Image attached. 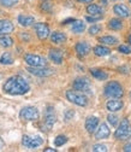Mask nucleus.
Listing matches in <instances>:
<instances>
[{"mask_svg":"<svg viewBox=\"0 0 131 152\" xmlns=\"http://www.w3.org/2000/svg\"><path fill=\"white\" fill-rule=\"evenodd\" d=\"M75 50H76V53L78 54V57H85L90 53L91 47L87 41H80L75 46Z\"/></svg>","mask_w":131,"mask_h":152,"instance_id":"15","label":"nucleus"},{"mask_svg":"<svg viewBox=\"0 0 131 152\" xmlns=\"http://www.w3.org/2000/svg\"><path fill=\"white\" fill-rule=\"evenodd\" d=\"M111 99V98H109ZM124 107V103L120 100V98H113L106 103V109L109 111V112H117V111H120Z\"/></svg>","mask_w":131,"mask_h":152,"instance_id":"13","label":"nucleus"},{"mask_svg":"<svg viewBox=\"0 0 131 152\" xmlns=\"http://www.w3.org/2000/svg\"><path fill=\"white\" fill-rule=\"evenodd\" d=\"M73 115H75V112H73L72 110H69V111H66V113H65V121H69V120H71V118L73 117Z\"/></svg>","mask_w":131,"mask_h":152,"instance_id":"36","label":"nucleus"},{"mask_svg":"<svg viewBox=\"0 0 131 152\" xmlns=\"http://www.w3.org/2000/svg\"><path fill=\"white\" fill-rule=\"evenodd\" d=\"M43 120H45L43 121L45 127L47 129H52L55 121H57V115H55V110L53 106H47V109L45 111V118Z\"/></svg>","mask_w":131,"mask_h":152,"instance_id":"9","label":"nucleus"},{"mask_svg":"<svg viewBox=\"0 0 131 152\" xmlns=\"http://www.w3.org/2000/svg\"><path fill=\"white\" fill-rule=\"evenodd\" d=\"M90 74L93 77H95L96 80H100V81H105L108 79V74L101 69H90Z\"/></svg>","mask_w":131,"mask_h":152,"instance_id":"25","label":"nucleus"},{"mask_svg":"<svg viewBox=\"0 0 131 152\" xmlns=\"http://www.w3.org/2000/svg\"><path fill=\"white\" fill-rule=\"evenodd\" d=\"M113 12L120 18H129L131 16V12H130L129 7L124 4H116L113 6Z\"/></svg>","mask_w":131,"mask_h":152,"instance_id":"16","label":"nucleus"},{"mask_svg":"<svg viewBox=\"0 0 131 152\" xmlns=\"http://www.w3.org/2000/svg\"><path fill=\"white\" fill-rule=\"evenodd\" d=\"M93 52H94L95 56L98 57H107L111 54V50L106 46H102V45H98L93 48Z\"/></svg>","mask_w":131,"mask_h":152,"instance_id":"23","label":"nucleus"},{"mask_svg":"<svg viewBox=\"0 0 131 152\" xmlns=\"http://www.w3.org/2000/svg\"><path fill=\"white\" fill-rule=\"evenodd\" d=\"M100 4H102V5H107V1H106V0H101Z\"/></svg>","mask_w":131,"mask_h":152,"instance_id":"42","label":"nucleus"},{"mask_svg":"<svg viewBox=\"0 0 131 152\" xmlns=\"http://www.w3.org/2000/svg\"><path fill=\"white\" fill-rule=\"evenodd\" d=\"M107 121L112 127H117L119 123V117L117 115H114V112H109L107 115Z\"/></svg>","mask_w":131,"mask_h":152,"instance_id":"29","label":"nucleus"},{"mask_svg":"<svg viewBox=\"0 0 131 152\" xmlns=\"http://www.w3.org/2000/svg\"><path fill=\"white\" fill-rule=\"evenodd\" d=\"M51 41L53 44H57V45L64 44L66 41V35L62 31H53L51 34Z\"/></svg>","mask_w":131,"mask_h":152,"instance_id":"19","label":"nucleus"},{"mask_svg":"<svg viewBox=\"0 0 131 152\" xmlns=\"http://www.w3.org/2000/svg\"><path fill=\"white\" fill-rule=\"evenodd\" d=\"M43 151H45V152H57V150H55V148H52V147H47V148H45Z\"/></svg>","mask_w":131,"mask_h":152,"instance_id":"39","label":"nucleus"},{"mask_svg":"<svg viewBox=\"0 0 131 152\" xmlns=\"http://www.w3.org/2000/svg\"><path fill=\"white\" fill-rule=\"evenodd\" d=\"M24 62L33 68H40V66H46L47 65V61L46 58L41 56H37V54H31L28 53L24 56Z\"/></svg>","mask_w":131,"mask_h":152,"instance_id":"6","label":"nucleus"},{"mask_svg":"<svg viewBox=\"0 0 131 152\" xmlns=\"http://www.w3.org/2000/svg\"><path fill=\"white\" fill-rule=\"evenodd\" d=\"M107 27H108V29H111V30L118 31V30H122V29H123V22H122L120 18H111V20L108 21Z\"/></svg>","mask_w":131,"mask_h":152,"instance_id":"21","label":"nucleus"},{"mask_svg":"<svg viewBox=\"0 0 131 152\" xmlns=\"http://www.w3.org/2000/svg\"><path fill=\"white\" fill-rule=\"evenodd\" d=\"M111 1H119V0H111Z\"/></svg>","mask_w":131,"mask_h":152,"instance_id":"44","label":"nucleus"},{"mask_svg":"<svg viewBox=\"0 0 131 152\" xmlns=\"http://www.w3.org/2000/svg\"><path fill=\"white\" fill-rule=\"evenodd\" d=\"M0 4L5 7H11V6H14L16 4H18V0H0Z\"/></svg>","mask_w":131,"mask_h":152,"instance_id":"35","label":"nucleus"},{"mask_svg":"<svg viewBox=\"0 0 131 152\" xmlns=\"http://www.w3.org/2000/svg\"><path fill=\"white\" fill-rule=\"evenodd\" d=\"M103 94L107 98H122L124 96V88L118 81H109L103 88Z\"/></svg>","mask_w":131,"mask_h":152,"instance_id":"2","label":"nucleus"},{"mask_svg":"<svg viewBox=\"0 0 131 152\" xmlns=\"http://www.w3.org/2000/svg\"><path fill=\"white\" fill-rule=\"evenodd\" d=\"M28 71L34 75V76H37V77H47V76H51L53 74V70L49 69V68H46V66H40V68H33V66H29L28 68Z\"/></svg>","mask_w":131,"mask_h":152,"instance_id":"11","label":"nucleus"},{"mask_svg":"<svg viewBox=\"0 0 131 152\" xmlns=\"http://www.w3.org/2000/svg\"><path fill=\"white\" fill-rule=\"evenodd\" d=\"M77 1H78V3H85V4H87V3H93L94 0H77Z\"/></svg>","mask_w":131,"mask_h":152,"instance_id":"41","label":"nucleus"},{"mask_svg":"<svg viewBox=\"0 0 131 152\" xmlns=\"http://www.w3.org/2000/svg\"><path fill=\"white\" fill-rule=\"evenodd\" d=\"M102 20V15L101 16H87L85 17V21L87 22H89V23H96V22H99V21H101Z\"/></svg>","mask_w":131,"mask_h":152,"instance_id":"33","label":"nucleus"},{"mask_svg":"<svg viewBox=\"0 0 131 152\" xmlns=\"http://www.w3.org/2000/svg\"><path fill=\"white\" fill-rule=\"evenodd\" d=\"M4 146H5V142H4V140H3L1 138H0V151L4 148Z\"/></svg>","mask_w":131,"mask_h":152,"instance_id":"40","label":"nucleus"},{"mask_svg":"<svg viewBox=\"0 0 131 152\" xmlns=\"http://www.w3.org/2000/svg\"><path fill=\"white\" fill-rule=\"evenodd\" d=\"M48 57H49V59H51L54 64H58V65L62 64V63H63V59H64L63 51H62V50H57V48L49 50Z\"/></svg>","mask_w":131,"mask_h":152,"instance_id":"17","label":"nucleus"},{"mask_svg":"<svg viewBox=\"0 0 131 152\" xmlns=\"http://www.w3.org/2000/svg\"><path fill=\"white\" fill-rule=\"evenodd\" d=\"M99 118L96 116H89L85 120V130L89 133V134H94V132L96 130L98 126H99Z\"/></svg>","mask_w":131,"mask_h":152,"instance_id":"14","label":"nucleus"},{"mask_svg":"<svg viewBox=\"0 0 131 152\" xmlns=\"http://www.w3.org/2000/svg\"><path fill=\"white\" fill-rule=\"evenodd\" d=\"M65 96H66V99H67L70 103L77 105V106L84 107V106L88 105V97L85 96L84 93H82V92L75 91V89H73V91L70 89V91H66Z\"/></svg>","mask_w":131,"mask_h":152,"instance_id":"4","label":"nucleus"},{"mask_svg":"<svg viewBox=\"0 0 131 152\" xmlns=\"http://www.w3.org/2000/svg\"><path fill=\"white\" fill-rule=\"evenodd\" d=\"M3 91L10 96H24L30 91V85L22 76L16 75L5 81Z\"/></svg>","mask_w":131,"mask_h":152,"instance_id":"1","label":"nucleus"},{"mask_svg":"<svg viewBox=\"0 0 131 152\" xmlns=\"http://www.w3.org/2000/svg\"><path fill=\"white\" fill-rule=\"evenodd\" d=\"M66 142H67V138L65 135H58L57 138L54 139V144H55L57 147H60V146L65 145Z\"/></svg>","mask_w":131,"mask_h":152,"instance_id":"30","label":"nucleus"},{"mask_svg":"<svg viewBox=\"0 0 131 152\" xmlns=\"http://www.w3.org/2000/svg\"><path fill=\"white\" fill-rule=\"evenodd\" d=\"M91 151L93 152H107L108 148L103 144H96V145H94V146L91 147Z\"/></svg>","mask_w":131,"mask_h":152,"instance_id":"32","label":"nucleus"},{"mask_svg":"<svg viewBox=\"0 0 131 152\" xmlns=\"http://www.w3.org/2000/svg\"><path fill=\"white\" fill-rule=\"evenodd\" d=\"M127 41H129V44H130V46H131V34H130L129 37H127Z\"/></svg>","mask_w":131,"mask_h":152,"instance_id":"43","label":"nucleus"},{"mask_svg":"<svg viewBox=\"0 0 131 152\" xmlns=\"http://www.w3.org/2000/svg\"><path fill=\"white\" fill-rule=\"evenodd\" d=\"M130 96H131V93H130Z\"/></svg>","mask_w":131,"mask_h":152,"instance_id":"46","label":"nucleus"},{"mask_svg":"<svg viewBox=\"0 0 131 152\" xmlns=\"http://www.w3.org/2000/svg\"><path fill=\"white\" fill-rule=\"evenodd\" d=\"M118 51L123 54H131V46L129 45H120L118 46Z\"/></svg>","mask_w":131,"mask_h":152,"instance_id":"34","label":"nucleus"},{"mask_svg":"<svg viewBox=\"0 0 131 152\" xmlns=\"http://www.w3.org/2000/svg\"><path fill=\"white\" fill-rule=\"evenodd\" d=\"M34 28H35V33L37 35V37H39L40 40H46L47 37L49 36V27L46 24V23H35L34 24Z\"/></svg>","mask_w":131,"mask_h":152,"instance_id":"10","label":"nucleus"},{"mask_svg":"<svg viewBox=\"0 0 131 152\" xmlns=\"http://www.w3.org/2000/svg\"><path fill=\"white\" fill-rule=\"evenodd\" d=\"M129 3H130V5H131V0H129Z\"/></svg>","mask_w":131,"mask_h":152,"instance_id":"45","label":"nucleus"},{"mask_svg":"<svg viewBox=\"0 0 131 152\" xmlns=\"http://www.w3.org/2000/svg\"><path fill=\"white\" fill-rule=\"evenodd\" d=\"M41 9L42 10H45V11H51L52 10V4H49V3H43L42 5H41Z\"/></svg>","mask_w":131,"mask_h":152,"instance_id":"37","label":"nucleus"},{"mask_svg":"<svg viewBox=\"0 0 131 152\" xmlns=\"http://www.w3.org/2000/svg\"><path fill=\"white\" fill-rule=\"evenodd\" d=\"M42 144H43V139L40 135H34V137L23 135V138H22V145L27 148H30V150L40 147Z\"/></svg>","mask_w":131,"mask_h":152,"instance_id":"7","label":"nucleus"},{"mask_svg":"<svg viewBox=\"0 0 131 152\" xmlns=\"http://www.w3.org/2000/svg\"><path fill=\"white\" fill-rule=\"evenodd\" d=\"M14 29L13 23L9 20H0V35H7Z\"/></svg>","mask_w":131,"mask_h":152,"instance_id":"18","label":"nucleus"},{"mask_svg":"<svg viewBox=\"0 0 131 152\" xmlns=\"http://www.w3.org/2000/svg\"><path fill=\"white\" fill-rule=\"evenodd\" d=\"M13 45V40H12V37H10L9 35H3V36H0V46L1 47H11Z\"/></svg>","mask_w":131,"mask_h":152,"instance_id":"28","label":"nucleus"},{"mask_svg":"<svg viewBox=\"0 0 131 152\" xmlns=\"http://www.w3.org/2000/svg\"><path fill=\"white\" fill-rule=\"evenodd\" d=\"M87 12L90 15V16H101L103 13V10L100 5H96V4H89L87 6Z\"/></svg>","mask_w":131,"mask_h":152,"instance_id":"24","label":"nucleus"},{"mask_svg":"<svg viewBox=\"0 0 131 152\" xmlns=\"http://www.w3.org/2000/svg\"><path fill=\"white\" fill-rule=\"evenodd\" d=\"M13 63V58L10 52H4L0 57V64L3 65H11Z\"/></svg>","mask_w":131,"mask_h":152,"instance_id":"27","label":"nucleus"},{"mask_svg":"<svg viewBox=\"0 0 131 152\" xmlns=\"http://www.w3.org/2000/svg\"><path fill=\"white\" fill-rule=\"evenodd\" d=\"M125 152H131V141L130 142H127L125 146H124V148H123Z\"/></svg>","mask_w":131,"mask_h":152,"instance_id":"38","label":"nucleus"},{"mask_svg":"<svg viewBox=\"0 0 131 152\" xmlns=\"http://www.w3.org/2000/svg\"><path fill=\"white\" fill-rule=\"evenodd\" d=\"M94 134H95V139H98V140L107 139L111 135V130H109V128L106 123H101V124L99 123L96 130L94 132Z\"/></svg>","mask_w":131,"mask_h":152,"instance_id":"12","label":"nucleus"},{"mask_svg":"<svg viewBox=\"0 0 131 152\" xmlns=\"http://www.w3.org/2000/svg\"><path fill=\"white\" fill-rule=\"evenodd\" d=\"M20 118L23 121H37L40 118V112L35 106H25L20 112Z\"/></svg>","mask_w":131,"mask_h":152,"instance_id":"5","label":"nucleus"},{"mask_svg":"<svg viewBox=\"0 0 131 152\" xmlns=\"http://www.w3.org/2000/svg\"><path fill=\"white\" fill-rule=\"evenodd\" d=\"M71 30L75 34H82L85 30V23L83 21H76V20H75L73 24L71 27Z\"/></svg>","mask_w":131,"mask_h":152,"instance_id":"26","label":"nucleus"},{"mask_svg":"<svg viewBox=\"0 0 131 152\" xmlns=\"http://www.w3.org/2000/svg\"><path fill=\"white\" fill-rule=\"evenodd\" d=\"M102 31V27L100 26V24H93L89 29H88V33L90 34V35H96V34H99V33H101Z\"/></svg>","mask_w":131,"mask_h":152,"instance_id":"31","label":"nucleus"},{"mask_svg":"<svg viewBox=\"0 0 131 152\" xmlns=\"http://www.w3.org/2000/svg\"><path fill=\"white\" fill-rule=\"evenodd\" d=\"M18 23L22 27H30L35 23V18L33 16H27V15H20L18 16Z\"/></svg>","mask_w":131,"mask_h":152,"instance_id":"20","label":"nucleus"},{"mask_svg":"<svg viewBox=\"0 0 131 152\" xmlns=\"http://www.w3.org/2000/svg\"><path fill=\"white\" fill-rule=\"evenodd\" d=\"M73 89L75 91H78V92H82V93H88V94H91L93 91H91V83L90 81L87 79V77H78L73 81Z\"/></svg>","mask_w":131,"mask_h":152,"instance_id":"8","label":"nucleus"},{"mask_svg":"<svg viewBox=\"0 0 131 152\" xmlns=\"http://www.w3.org/2000/svg\"><path fill=\"white\" fill-rule=\"evenodd\" d=\"M114 138L117 140H127L131 138V123L127 118H123L114 132Z\"/></svg>","mask_w":131,"mask_h":152,"instance_id":"3","label":"nucleus"},{"mask_svg":"<svg viewBox=\"0 0 131 152\" xmlns=\"http://www.w3.org/2000/svg\"><path fill=\"white\" fill-rule=\"evenodd\" d=\"M99 41L101 42V45H107V46H114L117 45L119 41L116 36L113 35H106V36H102L99 39Z\"/></svg>","mask_w":131,"mask_h":152,"instance_id":"22","label":"nucleus"}]
</instances>
